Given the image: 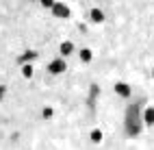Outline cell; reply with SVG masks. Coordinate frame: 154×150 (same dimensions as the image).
<instances>
[{
    "label": "cell",
    "instance_id": "cell-2",
    "mask_svg": "<svg viewBox=\"0 0 154 150\" xmlns=\"http://www.w3.org/2000/svg\"><path fill=\"white\" fill-rule=\"evenodd\" d=\"M143 122H146V124H154V107H148L146 109V111H143Z\"/></svg>",
    "mask_w": 154,
    "mask_h": 150
},
{
    "label": "cell",
    "instance_id": "cell-3",
    "mask_svg": "<svg viewBox=\"0 0 154 150\" xmlns=\"http://www.w3.org/2000/svg\"><path fill=\"white\" fill-rule=\"evenodd\" d=\"M115 92H117L119 96L126 98V96H130V87H128L126 83H117V85H115Z\"/></svg>",
    "mask_w": 154,
    "mask_h": 150
},
{
    "label": "cell",
    "instance_id": "cell-1",
    "mask_svg": "<svg viewBox=\"0 0 154 150\" xmlns=\"http://www.w3.org/2000/svg\"><path fill=\"white\" fill-rule=\"evenodd\" d=\"M63 70H65V63L61 61V59H57V61L50 63V72L52 74H59V72H63Z\"/></svg>",
    "mask_w": 154,
    "mask_h": 150
},
{
    "label": "cell",
    "instance_id": "cell-6",
    "mask_svg": "<svg viewBox=\"0 0 154 150\" xmlns=\"http://www.w3.org/2000/svg\"><path fill=\"white\" fill-rule=\"evenodd\" d=\"M61 50H63L65 55H69V52H72V44H69V42H65L63 46H61Z\"/></svg>",
    "mask_w": 154,
    "mask_h": 150
},
{
    "label": "cell",
    "instance_id": "cell-5",
    "mask_svg": "<svg viewBox=\"0 0 154 150\" xmlns=\"http://www.w3.org/2000/svg\"><path fill=\"white\" fill-rule=\"evenodd\" d=\"M80 59H83V61H89V59H91V50H80Z\"/></svg>",
    "mask_w": 154,
    "mask_h": 150
},
{
    "label": "cell",
    "instance_id": "cell-7",
    "mask_svg": "<svg viewBox=\"0 0 154 150\" xmlns=\"http://www.w3.org/2000/svg\"><path fill=\"white\" fill-rule=\"evenodd\" d=\"M152 74H154V72H152Z\"/></svg>",
    "mask_w": 154,
    "mask_h": 150
},
{
    "label": "cell",
    "instance_id": "cell-4",
    "mask_svg": "<svg viewBox=\"0 0 154 150\" xmlns=\"http://www.w3.org/2000/svg\"><path fill=\"white\" fill-rule=\"evenodd\" d=\"M91 20H94V22H100V20H102V11L94 9V11H91Z\"/></svg>",
    "mask_w": 154,
    "mask_h": 150
}]
</instances>
